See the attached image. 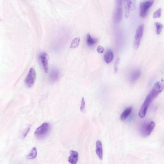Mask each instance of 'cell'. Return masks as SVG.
<instances>
[{
  "label": "cell",
  "mask_w": 164,
  "mask_h": 164,
  "mask_svg": "<svg viewBox=\"0 0 164 164\" xmlns=\"http://www.w3.org/2000/svg\"><path fill=\"white\" fill-rule=\"evenodd\" d=\"M114 57L113 51L110 50H108L106 52L104 57L105 62L107 64L110 63L113 60Z\"/></svg>",
  "instance_id": "cell-14"
},
{
  "label": "cell",
  "mask_w": 164,
  "mask_h": 164,
  "mask_svg": "<svg viewBox=\"0 0 164 164\" xmlns=\"http://www.w3.org/2000/svg\"><path fill=\"white\" fill-rule=\"evenodd\" d=\"M97 42V39L92 38L89 34L87 35L86 42L88 46L92 47L96 44Z\"/></svg>",
  "instance_id": "cell-16"
},
{
  "label": "cell",
  "mask_w": 164,
  "mask_h": 164,
  "mask_svg": "<svg viewBox=\"0 0 164 164\" xmlns=\"http://www.w3.org/2000/svg\"><path fill=\"white\" fill-rule=\"evenodd\" d=\"M70 155L68 158V161L71 164H76L77 163L78 158V154L76 151L71 150L70 151Z\"/></svg>",
  "instance_id": "cell-12"
},
{
  "label": "cell",
  "mask_w": 164,
  "mask_h": 164,
  "mask_svg": "<svg viewBox=\"0 0 164 164\" xmlns=\"http://www.w3.org/2000/svg\"><path fill=\"white\" fill-rule=\"evenodd\" d=\"M50 130V126L48 123L45 122L39 127L36 130L35 135L39 140L45 138L49 134Z\"/></svg>",
  "instance_id": "cell-3"
},
{
  "label": "cell",
  "mask_w": 164,
  "mask_h": 164,
  "mask_svg": "<svg viewBox=\"0 0 164 164\" xmlns=\"http://www.w3.org/2000/svg\"><path fill=\"white\" fill-rule=\"evenodd\" d=\"M162 10L160 8L154 13L153 17L154 18H159L161 16Z\"/></svg>",
  "instance_id": "cell-20"
},
{
  "label": "cell",
  "mask_w": 164,
  "mask_h": 164,
  "mask_svg": "<svg viewBox=\"0 0 164 164\" xmlns=\"http://www.w3.org/2000/svg\"><path fill=\"white\" fill-rule=\"evenodd\" d=\"M60 73L59 71L56 68L51 70L50 74V80L52 83H54L59 79Z\"/></svg>",
  "instance_id": "cell-11"
},
{
  "label": "cell",
  "mask_w": 164,
  "mask_h": 164,
  "mask_svg": "<svg viewBox=\"0 0 164 164\" xmlns=\"http://www.w3.org/2000/svg\"><path fill=\"white\" fill-rule=\"evenodd\" d=\"M154 2V0H147L140 2V16L144 18L148 14V11Z\"/></svg>",
  "instance_id": "cell-4"
},
{
  "label": "cell",
  "mask_w": 164,
  "mask_h": 164,
  "mask_svg": "<svg viewBox=\"0 0 164 164\" xmlns=\"http://www.w3.org/2000/svg\"><path fill=\"white\" fill-rule=\"evenodd\" d=\"M80 40V38L79 37L74 39L73 40L70 46L71 48H76L78 47L79 44Z\"/></svg>",
  "instance_id": "cell-18"
},
{
  "label": "cell",
  "mask_w": 164,
  "mask_h": 164,
  "mask_svg": "<svg viewBox=\"0 0 164 164\" xmlns=\"http://www.w3.org/2000/svg\"><path fill=\"white\" fill-rule=\"evenodd\" d=\"M125 10V16L128 18L131 12L136 9V0H124Z\"/></svg>",
  "instance_id": "cell-8"
},
{
  "label": "cell",
  "mask_w": 164,
  "mask_h": 164,
  "mask_svg": "<svg viewBox=\"0 0 164 164\" xmlns=\"http://www.w3.org/2000/svg\"><path fill=\"white\" fill-rule=\"evenodd\" d=\"M155 26L157 34L158 35H160L163 28V25L159 22H157L155 23Z\"/></svg>",
  "instance_id": "cell-19"
},
{
  "label": "cell",
  "mask_w": 164,
  "mask_h": 164,
  "mask_svg": "<svg viewBox=\"0 0 164 164\" xmlns=\"http://www.w3.org/2000/svg\"><path fill=\"white\" fill-rule=\"evenodd\" d=\"M96 153L99 159L102 160L103 159V152H102V144L101 142L99 140L97 141L96 143Z\"/></svg>",
  "instance_id": "cell-13"
},
{
  "label": "cell",
  "mask_w": 164,
  "mask_h": 164,
  "mask_svg": "<svg viewBox=\"0 0 164 164\" xmlns=\"http://www.w3.org/2000/svg\"><path fill=\"white\" fill-rule=\"evenodd\" d=\"M30 130V126L28 127L25 130L24 132L22 134V137L23 138H24L26 137L27 135L29 132Z\"/></svg>",
  "instance_id": "cell-23"
},
{
  "label": "cell",
  "mask_w": 164,
  "mask_h": 164,
  "mask_svg": "<svg viewBox=\"0 0 164 164\" xmlns=\"http://www.w3.org/2000/svg\"><path fill=\"white\" fill-rule=\"evenodd\" d=\"M155 126V123L151 121L144 122L140 128V132L141 135L144 137L149 136L153 131Z\"/></svg>",
  "instance_id": "cell-2"
},
{
  "label": "cell",
  "mask_w": 164,
  "mask_h": 164,
  "mask_svg": "<svg viewBox=\"0 0 164 164\" xmlns=\"http://www.w3.org/2000/svg\"><path fill=\"white\" fill-rule=\"evenodd\" d=\"M97 51L99 53H103L104 51V47L101 46L98 47L97 50Z\"/></svg>",
  "instance_id": "cell-24"
},
{
  "label": "cell",
  "mask_w": 164,
  "mask_h": 164,
  "mask_svg": "<svg viewBox=\"0 0 164 164\" xmlns=\"http://www.w3.org/2000/svg\"><path fill=\"white\" fill-rule=\"evenodd\" d=\"M37 155V150L35 147H33L26 156L28 159H32L35 158Z\"/></svg>",
  "instance_id": "cell-17"
},
{
  "label": "cell",
  "mask_w": 164,
  "mask_h": 164,
  "mask_svg": "<svg viewBox=\"0 0 164 164\" xmlns=\"http://www.w3.org/2000/svg\"><path fill=\"white\" fill-rule=\"evenodd\" d=\"M122 0H116V7L114 15V21L116 23H119L122 17Z\"/></svg>",
  "instance_id": "cell-5"
},
{
  "label": "cell",
  "mask_w": 164,
  "mask_h": 164,
  "mask_svg": "<svg viewBox=\"0 0 164 164\" xmlns=\"http://www.w3.org/2000/svg\"><path fill=\"white\" fill-rule=\"evenodd\" d=\"M164 90V81L163 80L157 82L154 85L152 90L147 95L140 110V118H144L148 107L153 100Z\"/></svg>",
  "instance_id": "cell-1"
},
{
  "label": "cell",
  "mask_w": 164,
  "mask_h": 164,
  "mask_svg": "<svg viewBox=\"0 0 164 164\" xmlns=\"http://www.w3.org/2000/svg\"><path fill=\"white\" fill-rule=\"evenodd\" d=\"M141 75L140 71L139 69H135L132 71L129 75V79L131 83H134L140 77Z\"/></svg>",
  "instance_id": "cell-10"
},
{
  "label": "cell",
  "mask_w": 164,
  "mask_h": 164,
  "mask_svg": "<svg viewBox=\"0 0 164 164\" xmlns=\"http://www.w3.org/2000/svg\"><path fill=\"white\" fill-rule=\"evenodd\" d=\"M39 58L45 72L47 73L48 72V56L46 53L42 52L39 54Z\"/></svg>",
  "instance_id": "cell-9"
},
{
  "label": "cell",
  "mask_w": 164,
  "mask_h": 164,
  "mask_svg": "<svg viewBox=\"0 0 164 164\" xmlns=\"http://www.w3.org/2000/svg\"><path fill=\"white\" fill-rule=\"evenodd\" d=\"M144 26L143 25H140L136 29L134 42V47L136 50H137L140 45L141 40L142 37Z\"/></svg>",
  "instance_id": "cell-6"
},
{
  "label": "cell",
  "mask_w": 164,
  "mask_h": 164,
  "mask_svg": "<svg viewBox=\"0 0 164 164\" xmlns=\"http://www.w3.org/2000/svg\"><path fill=\"white\" fill-rule=\"evenodd\" d=\"M36 79V73L35 69L31 68L25 80V84L29 88L32 87L35 84Z\"/></svg>",
  "instance_id": "cell-7"
},
{
  "label": "cell",
  "mask_w": 164,
  "mask_h": 164,
  "mask_svg": "<svg viewBox=\"0 0 164 164\" xmlns=\"http://www.w3.org/2000/svg\"><path fill=\"white\" fill-rule=\"evenodd\" d=\"M85 101L84 99V98L83 97L82 99L81 104L80 106V111L83 113H84L85 111Z\"/></svg>",
  "instance_id": "cell-21"
},
{
  "label": "cell",
  "mask_w": 164,
  "mask_h": 164,
  "mask_svg": "<svg viewBox=\"0 0 164 164\" xmlns=\"http://www.w3.org/2000/svg\"><path fill=\"white\" fill-rule=\"evenodd\" d=\"M120 59L119 58H118L115 62L114 65V72L117 73L118 71V66L120 62Z\"/></svg>",
  "instance_id": "cell-22"
},
{
  "label": "cell",
  "mask_w": 164,
  "mask_h": 164,
  "mask_svg": "<svg viewBox=\"0 0 164 164\" xmlns=\"http://www.w3.org/2000/svg\"><path fill=\"white\" fill-rule=\"evenodd\" d=\"M132 110V107L129 106L121 114V117L120 119L122 120H125L130 114Z\"/></svg>",
  "instance_id": "cell-15"
}]
</instances>
